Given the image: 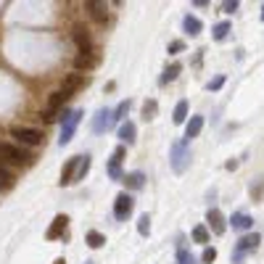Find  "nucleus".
I'll return each mask as SVG.
<instances>
[{
    "label": "nucleus",
    "instance_id": "f257e3e1",
    "mask_svg": "<svg viewBox=\"0 0 264 264\" xmlns=\"http://www.w3.org/2000/svg\"><path fill=\"white\" fill-rule=\"evenodd\" d=\"M11 137L16 140L21 148H40L45 143V132L37 130V127H27V124H16V127H11Z\"/></svg>",
    "mask_w": 264,
    "mask_h": 264
},
{
    "label": "nucleus",
    "instance_id": "f03ea898",
    "mask_svg": "<svg viewBox=\"0 0 264 264\" xmlns=\"http://www.w3.org/2000/svg\"><path fill=\"white\" fill-rule=\"evenodd\" d=\"M0 156L6 161L16 164V166H32L35 164V156L29 153V148H21L19 143H0Z\"/></svg>",
    "mask_w": 264,
    "mask_h": 264
},
{
    "label": "nucleus",
    "instance_id": "7ed1b4c3",
    "mask_svg": "<svg viewBox=\"0 0 264 264\" xmlns=\"http://www.w3.org/2000/svg\"><path fill=\"white\" fill-rule=\"evenodd\" d=\"M259 232H246V235L235 243V248H232V264H243L246 254H254L259 248Z\"/></svg>",
    "mask_w": 264,
    "mask_h": 264
},
{
    "label": "nucleus",
    "instance_id": "20e7f679",
    "mask_svg": "<svg viewBox=\"0 0 264 264\" xmlns=\"http://www.w3.org/2000/svg\"><path fill=\"white\" fill-rule=\"evenodd\" d=\"M69 101V95L64 90H56V92H51L48 95V101H45V108L40 111V116H42V122H53L58 114H61V108H64V103Z\"/></svg>",
    "mask_w": 264,
    "mask_h": 264
},
{
    "label": "nucleus",
    "instance_id": "39448f33",
    "mask_svg": "<svg viewBox=\"0 0 264 264\" xmlns=\"http://www.w3.org/2000/svg\"><path fill=\"white\" fill-rule=\"evenodd\" d=\"M169 164H172V169H175L177 175H182L185 169H188V164H190V148H188V143H185V140H180V143L172 146Z\"/></svg>",
    "mask_w": 264,
    "mask_h": 264
},
{
    "label": "nucleus",
    "instance_id": "423d86ee",
    "mask_svg": "<svg viewBox=\"0 0 264 264\" xmlns=\"http://www.w3.org/2000/svg\"><path fill=\"white\" fill-rule=\"evenodd\" d=\"M80 122H82V111H80V108H77V111H69L64 116V124H61V137H58V146L61 148L71 143V137H74L77 127H80Z\"/></svg>",
    "mask_w": 264,
    "mask_h": 264
},
{
    "label": "nucleus",
    "instance_id": "0eeeda50",
    "mask_svg": "<svg viewBox=\"0 0 264 264\" xmlns=\"http://www.w3.org/2000/svg\"><path fill=\"white\" fill-rule=\"evenodd\" d=\"M87 82H90V77H87V74H82V71H71V74H66V77H64V82H61V90H64L66 95L71 98L74 92L85 90V87H87Z\"/></svg>",
    "mask_w": 264,
    "mask_h": 264
},
{
    "label": "nucleus",
    "instance_id": "6e6552de",
    "mask_svg": "<svg viewBox=\"0 0 264 264\" xmlns=\"http://www.w3.org/2000/svg\"><path fill=\"white\" fill-rule=\"evenodd\" d=\"M132 209H135L132 196H130L127 190H122V193L116 196V201H114V217H116L119 222H127V217L132 214Z\"/></svg>",
    "mask_w": 264,
    "mask_h": 264
},
{
    "label": "nucleus",
    "instance_id": "1a4fd4ad",
    "mask_svg": "<svg viewBox=\"0 0 264 264\" xmlns=\"http://www.w3.org/2000/svg\"><path fill=\"white\" fill-rule=\"evenodd\" d=\"M80 166H82V156H71V159L66 161V166L61 169V180H58L61 188H69L71 182H77V175H80Z\"/></svg>",
    "mask_w": 264,
    "mask_h": 264
},
{
    "label": "nucleus",
    "instance_id": "9d476101",
    "mask_svg": "<svg viewBox=\"0 0 264 264\" xmlns=\"http://www.w3.org/2000/svg\"><path fill=\"white\" fill-rule=\"evenodd\" d=\"M101 64V56H98V51H92V53H77L74 56V69L77 71H92V69H95Z\"/></svg>",
    "mask_w": 264,
    "mask_h": 264
},
{
    "label": "nucleus",
    "instance_id": "9b49d317",
    "mask_svg": "<svg viewBox=\"0 0 264 264\" xmlns=\"http://www.w3.org/2000/svg\"><path fill=\"white\" fill-rule=\"evenodd\" d=\"M206 227L211 230V235H225V230H227L225 214H222L220 209H209V214H206Z\"/></svg>",
    "mask_w": 264,
    "mask_h": 264
},
{
    "label": "nucleus",
    "instance_id": "f8f14e48",
    "mask_svg": "<svg viewBox=\"0 0 264 264\" xmlns=\"http://www.w3.org/2000/svg\"><path fill=\"white\" fill-rule=\"evenodd\" d=\"M114 124V108H98L95 119H92V132L95 135H103L108 127Z\"/></svg>",
    "mask_w": 264,
    "mask_h": 264
},
{
    "label": "nucleus",
    "instance_id": "ddd939ff",
    "mask_svg": "<svg viewBox=\"0 0 264 264\" xmlns=\"http://www.w3.org/2000/svg\"><path fill=\"white\" fill-rule=\"evenodd\" d=\"M74 42H77V48H80V53H92L95 48H92V37H90V29L87 27H74V32H71Z\"/></svg>",
    "mask_w": 264,
    "mask_h": 264
},
{
    "label": "nucleus",
    "instance_id": "4468645a",
    "mask_svg": "<svg viewBox=\"0 0 264 264\" xmlns=\"http://www.w3.org/2000/svg\"><path fill=\"white\" fill-rule=\"evenodd\" d=\"M66 225H69V217H66V214H56V220H53V225L48 227V232H45V238H48V241H58L61 235H64Z\"/></svg>",
    "mask_w": 264,
    "mask_h": 264
},
{
    "label": "nucleus",
    "instance_id": "2eb2a0df",
    "mask_svg": "<svg viewBox=\"0 0 264 264\" xmlns=\"http://www.w3.org/2000/svg\"><path fill=\"white\" fill-rule=\"evenodd\" d=\"M204 122H206V119L201 116V114L190 116V122L185 124V143H190L193 137H198V135H201V130H204Z\"/></svg>",
    "mask_w": 264,
    "mask_h": 264
},
{
    "label": "nucleus",
    "instance_id": "dca6fc26",
    "mask_svg": "<svg viewBox=\"0 0 264 264\" xmlns=\"http://www.w3.org/2000/svg\"><path fill=\"white\" fill-rule=\"evenodd\" d=\"M119 140H122V146H132L135 140H137V127H135V122H124V124H119Z\"/></svg>",
    "mask_w": 264,
    "mask_h": 264
},
{
    "label": "nucleus",
    "instance_id": "f3484780",
    "mask_svg": "<svg viewBox=\"0 0 264 264\" xmlns=\"http://www.w3.org/2000/svg\"><path fill=\"white\" fill-rule=\"evenodd\" d=\"M230 225L235 227V230H251L254 227V217L246 214V211H235V214L230 217Z\"/></svg>",
    "mask_w": 264,
    "mask_h": 264
},
{
    "label": "nucleus",
    "instance_id": "a211bd4d",
    "mask_svg": "<svg viewBox=\"0 0 264 264\" xmlns=\"http://www.w3.org/2000/svg\"><path fill=\"white\" fill-rule=\"evenodd\" d=\"M201 29H204V24H201V19H198V16H190V13H188V16L182 19V32H185V35L198 37V35H201Z\"/></svg>",
    "mask_w": 264,
    "mask_h": 264
},
{
    "label": "nucleus",
    "instance_id": "6ab92c4d",
    "mask_svg": "<svg viewBox=\"0 0 264 264\" xmlns=\"http://www.w3.org/2000/svg\"><path fill=\"white\" fill-rule=\"evenodd\" d=\"M85 8H87V13L92 16V21H98V24H106V21H108V11H106L103 3H87Z\"/></svg>",
    "mask_w": 264,
    "mask_h": 264
},
{
    "label": "nucleus",
    "instance_id": "aec40b11",
    "mask_svg": "<svg viewBox=\"0 0 264 264\" xmlns=\"http://www.w3.org/2000/svg\"><path fill=\"white\" fill-rule=\"evenodd\" d=\"M190 238H193V243L209 246V241H211V230H209L206 225H196V227H193V232H190Z\"/></svg>",
    "mask_w": 264,
    "mask_h": 264
},
{
    "label": "nucleus",
    "instance_id": "412c9836",
    "mask_svg": "<svg viewBox=\"0 0 264 264\" xmlns=\"http://www.w3.org/2000/svg\"><path fill=\"white\" fill-rule=\"evenodd\" d=\"M124 185H127L130 190H140L143 185H146V175H143V172H130V175H124Z\"/></svg>",
    "mask_w": 264,
    "mask_h": 264
},
{
    "label": "nucleus",
    "instance_id": "4be33fe9",
    "mask_svg": "<svg viewBox=\"0 0 264 264\" xmlns=\"http://www.w3.org/2000/svg\"><path fill=\"white\" fill-rule=\"evenodd\" d=\"M172 122L175 124H188V101H177L175 111H172Z\"/></svg>",
    "mask_w": 264,
    "mask_h": 264
},
{
    "label": "nucleus",
    "instance_id": "5701e85b",
    "mask_svg": "<svg viewBox=\"0 0 264 264\" xmlns=\"http://www.w3.org/2000/svg\"><path fill=\"white\" fill-rule=\"evenodd\" d=\"M180 71H182V64H172V66H166V69H164V74H161V80H159V85H169V82H175L177 77H180Z\"/></svg>",
    "mask_w": 264,
    "mask_h": 264
},
{
    "label": "nucleus",
    "instance_id": "b1692460",
    "mask_svg": "<svg viewBox=\"0 0 264 264\" xmlns=\"http://www.w3.org/2000/svg\"><path fill=\"white\" fill-rule=\"evenodd\" d=\"M230 29H232V24H230V21H220V24H214V29H211V37H214L217 42H222V40L230 35Z\"/></svg>",
    "mask_w": 264,
    "mask_h": 264
},
{
    "label": "nucleus",
    "instance_id": "393cba45",
    "mask_svg": "<svg viewBox=\"0 0 264 264\" xmlns=\"http://www.w3.org/2000/svg\"><path fill=\"white\" fill-rule=\"evenodd\" d=\"M130 98L127 101H122L116 108H114V122H119V124H124V122H127V114H130Z\"/></svg>",
    "mask_w": 264,
    "mask_h": 264
},
{
    "label": "nucleus",
    "instance_id": "a878e982",
    "mask_svg": "<svg viewBox=\"0 0 264 264\" xmlns=\"http://www.w3.org/2000/svg\"><path fill=\"white\" fill-rule=\"evenodd\" d=\"M85 241H87V246H90V248H101V246L106 243V235H103V232H98V230H87Z\"/></svg>",
    "mask_w": 264,
    "mask_h": 264
},
{
    "label": "nucleus",
    "instance_id": "bb28decb",
    "mask_svg": "<svg viewBox=\"0 0 264 264\" xmlns=\"http://www.w3.org/2000/svg\"><path fill=\"white\" fill-rule=\"evenodd\" d=\"M156 111H159V103L153 101V98L143 103V119H146V122H151L153 116H156Z\"/></svg>",
    "mask_w": 264,
    "mask_h": 264
},
{
    "label": "nucleus",
    "instance_id": "cd10ccee",
    "mask_svg": "<svg viewBox=\"0 0 264 264\" xmlns=\"http://www.w3.org/2000/svg\"><path fill=\"white\" fill-rule=\"evenodd\" d=\"M8 188H13V172L0 166V190H8Z\"/></svg>",
    "mask_w": 264,
    "mask_h": 264
},
{
    "label": "nucleus",
    "instance_id": "c85d7f7f",
    "mask_svg": "<svg viewBox=\"0 0 264 264\" xmlns=\"http://www.w3.org/2000/svg\"><path fill=\"white\" fill-rule=\"evenodd\" d=\"M137 232H140L143 238H148V232H151V217L148 214H143L140 220H137Z\"/></svg>",
    "mask_w": 264,
    "mask_h": 264
},
{
    "label": "nucleus",
    "instance_id": "c756f323",
    "mask_svg": "<svg viewBox=\"0 0 264 264\" xmlns=\"http://www.w3.org/2000/svg\"><path fill=\"white\" fill-rule=\"evenodd\" d=\"M177 264H196V256L188 248H177Z\"/></svg>",
    "mask_w": 264,
    "mask_h": 264
},
{
    "label": "nucleus",
    "instance_id": "7c9ffc66",
    "mask_svg": "<svg viewBox=\"0 0 264 264\" xmlns=\"http://www.w3.org/2000/svg\"><path fill=\"white\" fill-rule=\"evenodd\" d=\"M214 261H217V248L206 246L204 254H201V264H214Z\"/></svg>",
    "mask_w": 264,
    "mask_h": 264
},
{
    "label": "nucleus",
    "instance_id": "2f4dec72",
    "mask_svg": "<svg viewBox=\"0 0 264 264\" xmlns=\"http://www.w3.org/2000/svg\"><path fill=\"white\" fill-rule=\"evenodd\" d=\"M108 177H111V180H124V175H122V164L108 161Z\"/></svg>",
    "mask_w": 264,
    "mask_h": 264
},
{
    "label": "nucleus",
    "instance_id": "473e14b6",
    "mask_svg": "<svg viewBox=\"0 0 264 264\" xmlns=\"http://www.w3.org/2000/svg\"><path fill=\"white\" fill-rule=\"evenodd\" d=\"M169 53H172V56H177V53H182L185 51V42L182 40H172V42H169V48H166Z\"/></svg>",
    "mask_w": 264,
    "mask_h": 264
},
{
    "label": "nucleus",
    "instance_id": "72a5a7b5",
    "mask_svg": "<svg viewBox=\"0 0 264 264\" xmlns=\"http://www.w3.org/2000/svg\"><path fill=\"white\" fill-rule=\"evenodd\" d=\"M124 153H127V146H116L114 148V156H111V161H116V164H122V159H124Z\"/></svg>",
    "mask_w": 264,
    "mask_h": 264
},
{
    "label": "nucleus",
    "instance_id": "f704fd0d",
    "mask_svg": "<svg viewBox=\"0 0 264 264\" xmlns=\"http://www.w3.org/2000/svg\"><path fill=\"white\" fill-rule=\"evenodd\" d=\"M90 172V156H87V153H85V156H82V166H80V175H77V180H85V175Z\"/></svg>",
    "mask_w": 264,
    "mask_h": 264
},
{
    "label": "nucleus",
    "instance_id": "c9c22d12",
    "mask_svg": "<svg viewBox=\"0 0 264 264\" xmlns=\"http://www.w3.org/2000/svg\"><path fill=\"white\" fill-rule=\"evenodd\" d=\"M222 85H225V77H222V74H220V77H214V80H211V82H209V85H206V87H209V90H214V92H217V90H222Z\"/></svg>",
    "mask_w": 264,
    "mask_h": 264
},
{
    "label": "nucleus",
    "instance_id": "e433bc0d",
    "mask_svg": "<svg viewBox=\"0 0 264 264\" xmlns=\"http://www.w3.org/2000/svg\"><path fill=\"white\" fill-rule=\"evenodd\" d=\"M238 6H241L238 0H227V3H222V11H225V13H235Z\"/></svg>",
    "mask_w": 264,
    "mask_h": 264
},
{
    "label": "nucleus",
    "instance_id": "4c0bfd02",
    "mask_svg": "<svg viewBox=\"0 0 264 264\" xmlns=\"http://www.w3.org/2000/svg\"><path fill=\"white\" fill-rule=\"evenodd\" d=\"M53 264H66V261H64V256H61V259H56Z\"/></svg>",
    "mask_w": 264,
    "mask_h": 264
},
{
    "label": "nucleus",
    "instance_id": "58836bf2",
    "mask_svg": "<svg viewBox=\"0 0 264 264\" xmlns=\"http://www.w3.org/2000/svg\"><path fill=\"white\" fill-rule=\"evenodd\" d=\"M261 21H264V6H261Z\"/></svg>",
    "mask_w": 264,
    "mask_h": 264
}]
</instances>
